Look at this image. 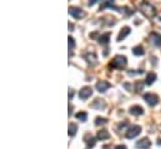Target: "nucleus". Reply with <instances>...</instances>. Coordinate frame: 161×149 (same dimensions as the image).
<instances>
[{
	"mask_svg": "<svg viewBox=\"0 0 161 149\" xmlns=\"http://www.w3.org/2000/svg\"><path fill=\"white\" fill-rule=\"evenodd\" d=\"M141 13L144 14L146 18H149V19H151V18H154V16L156 15L155 8H154V6H152L151 4H149V3L141 4Z\"/></svg>",
	"mask_w": 161,
	"mask_h": 149,
	"instance_id": "f257e3e1",
	"label": "nucleus"
},
{
	"mask_svg": "<svg viewBox=\"0 0 161 149\" xmlns=\"http://www.w3.org/2000/svg\"><path fill=\"white\" fill-rule=\"evenodd\" d=\"M126 64H128V60L124 55H116L113 60V63L110 64V67L111 68H125Z\"/></svg>",
	"mask_w": 161,
	"mask_h": 149,
	"instance_id": "f03ea898",
	"label": "nucleus"
},
{
	"mask_svg": "<svg viewBox=\"0 0 161 149\" xmlns=\"http://www.w3.org/2000/svg\"><path fill=\"white\" fill-rule=\"evenodd\" d=\"M140 132H141V127L140 125H132L131 128H129V130L126 132V134H125V137H126L128 139H132V138H135L137 137Z\"/></svg>",
	"mask_w": 161,
	"mask_h": 149,
	"instance_id": "7ed1b4c3",
	"label": "nucleus"
},
{
	"mask_svg": "<svg viewBox=\"0 0 161 149\" xmlns=\"http://www.w3.org/2000/svg\"><path fill=\"white\" fill-rule=\"evenodd\" d=\"M144 99H145V102H148V104L151 105V106L156 105V104L159 103V98H157V95L152 94V93H146V94H144Z\"/></svg>",
	"mask_w": 161,
	"mask_h": 149,
	"instance_id": "20e7f679",
	"label": "nucleus"
},
{
	"mask_svg": "<svg viewBox=\"0 0 161 149\" xmlns=\"http://www.w3.org/2000/svg\"><path fill=\"white\" fill-rule=\"evenodd\" d=\"M69 13H70V15H73L75 19H81L85 14H84V11L79 8H75V6H73V8H70L69 9Z\"/></svg>",
	"mask_w": 161,
	"mask_h": 149,
	"instance_id": "39448f33",
	"label": "nucleus"
},
{
	"mask_svg": "<svg viewBox=\"0 0 161 149\" xmlns=\"http://www.w3.org/2000/svg\"><path fill=\"white\" fill-rule=\"evenodd\" d=\"M91 94H93V89L90 87H85V88H82L80 90L79 97H80V99H82V100H85V99H88Z\"/></svg>",
	"mask_w": 161,
	"mask_h": 149,
	"instance_id": "423d86ee",
	"label": "nucleus"
},
{
	"mask_svg": "<svg viewBox=\"0 0 161 149\" xmlns=\"http://www.w3.org/2000/svg\"><path fill=\"white\" fill-rule=\"evenodd\" d=\"M151 145V142L148 139V138H142V139H140L136 142V148H140V149H146V148H149Z\"/></svg>",
	"mask_w": 161,
	"mask_h": 149,
	"instance_id": "0eeeda50",
	"label": "nucleus"
},
{
	"mask_svg": "<svg viewBox=\"0 0 161 149\" xmlns=\"http://www.w3.org/2000/svg\"><path fill=\"white\" fill-rule=\"evenodd\" d=\"M110 87H111V85H110V83H108V82H97V83H96V89H97V91H100V93H104V91H106Z\"/></svg>",
	"mask_w": 161,
	"mask_h": 149,
	"instance_id": "6e6552de",
	"label": "nucleus"
},
{
	"mask_svg": "<svg viewBox=\"0 0 161 149\" xmlns=\"http://www.w3.org/2000/svg\"><path fill=\"white\" fill-rule=\"evenodd\" d=\"M150 40H151V43L155 46H160L161 45V35L157 34V33H152L150 35Z\"/></svg>",
	"mask_w": 161,
	"mask_h": 149,
	"instance_id": "1a4fd4ad",
	"label": "nucleus"
},
{
	"mask_svg": "<svg viewBox=\"0 0 161 149\" xmlns=\"http://www.w3.org/2000/svg\"><path fill=\"white\" fill-rule=\"evenodd\" d=\"M130 113L132 115H142L144 114V108L142 106H140V105H134V106H131L130 108Z\"/></svg>",
	"mask_w": 161,
	"mask_h": 149,
	"instance_id": "9d476101",
	"label": "nucleus"
},
{
	"mask_svg": "<svg viewBox=\"0 0 161 149\" xmlns=\"http://www.w3.org/2000/svg\"><path fill=\"white\" fill-rule=\"evenodd\" d=\"M130 31H131V29L129 26H125V28H122V29L120 30V34H119V37H117V41H121L122 39H125L128 37V35L130 34Z\"/></svg>",
	"mask_w": 161,
	"mask_h": 149,
	"instance_id": "9b49d317",
	"label": "nucleus"
},
{
	"mask_svg": "<svg viewBox=\"0 0 161 149\" xmlns=\"http://www.w3.org/2000/svg\"><path fill=\"white\" fill-rule=\"evenodd\" d=\"M110 138V134L108 130H100L99 133H97V139L99 140H106Z\"/></svg>",
	"mask_w": 161,
	"mask_h": 149,
	"instance_id": "f8f14e48",
	"label": "nucleus"
},
{
	"mask_svg": "<svg viewBox=\"0 0 161 149\" xmlns=\"http://www.w3.org/2000/svg\"><path fill=\"white\" fill-rule=\"evenodd\" d=\"M91 106L95 109H102V108H105V103H104V100H101V99H96V100L91 104Z\"/></svg>",
	"mask_w": 161,
	"mask_h": 149,
	"instance_id": "ddd939ff",
	"label": "nucleus"
},
{
	"mask_svg": "<svg viewBox=\"0 0 161 149\" xmlns=\"http://www.w3.org/2000/svg\"><path fill=\"white\" fill-rule=\"evenodd\" d=\"M155 80H156V74L151 72V73L148 74V76H146V80H145V82H146V84H148V85H151Z\"/></svg>",
	"mask_w": 161,
	"mask_h": 149,
	"instance_id": "4468645a",
	"label": "nucleus"
},
{
	"mask_svg": "<svg viewBox=\"0 0 161 149\" xmlns=\"http://www.w3.org/2000/svg\"><path fill=\"white\" fill-rule=\"evenodd\" d=\"M85 59L90 63V64H96V55L93 54V53H88L85 55Z\"/></svg>",
	"mask_w": 161,
	"mask_h": 149,
	"instance_id": "2eb2a0df",
	"label": "nucleus"
},
{
	"mask_svg": "<svg viewBox=\"0 0 161 149\" xmlns=\"http://www.w3.org/2000/svg\"><path fill=\"white\" fill-rule=\"evenodd\" d=\"M109 39H110V33L102 34L101 37L99 38V43H100V44H108V43H109Z\"/></svg>",
	"mask_w": 161,
	"mask_h": 149,
	"instance_id": "dca6fc26",
	"label": "nucleus"
},
{
	"mask_svg": "<svg viewBox=\"0 0 161 149\" xmlns=\"http://www.w3.org/2000/svg\"><path fill=\"white\" fill-rule=\"evenodd\" d=\"M132 53H134L136 56H140V55H144V48L141 45H139V46H135L134 49H132Z\"/></svg>",
	"mask_w": 161,
	"mask_h": 149,
	"instance_id": "f3484780",
	"label": "nucleus"
},
{
	"mask_svg": "<svg viewBox=\"0 0 161 149\" xmlns=\"http://www.w3.org/2000/svg\"><path fill=\"white\" fill-rule=\"evenodd\" d=\"M76 129H78L76 124H69V136H75Z\"/></svg>",
	"mask_w": 161,
	"mask_h": 149,
	"instance_id": "a211bd4d",
	"label": "nucleus"
},
{
	"mask_svg": "<svg viewBox=\"0 0 161 149\" xmlns=\"http://www.w3.org/2000/svg\"><path fill=\"white\" fill-rule=\"evenodd\" d=\"M76 118H78L79 120H81V122H85L86 118H88V114H86L85 112H82V113H78V114H76Z\"/></svg>",
	"mask_w": 161,
	"mask_h": 149,
	"instance_id": "6ab92c4d",
	"label": "nucleus"
},
{
	"mask_svg": "<svg viewBox=\"0 0 161 149\" xmlns=\"http://www.w3.org/2000/svg\"><path fill=\"white\" fill-rule=\"evenodd\" d=\"M106 122H108V120L105 119V118H101V117H97V118L95 119V124H96V125H101V124H105Z\"/></svg>",
	"mask_w": 161,
	"mask_h": 149,
	"instance_id": "aec40b11",
	"label": "nucleus"
},
{
	"mask_svg": "<svg viewBox=\"0 0 161 149\" xmlns=\"http://www.w3.org/2000/svg\"><path fill=\"white\" fill-rule=\"evenodd\" d=\"M74 46H75V40L71 37H69V50H71V48Z\"/></svg>",
	"mask_w": 161,
	"mask_h": 149,
	"instance_id": "412c9836",
	"label": "nucleus"
},
{
	"mask_svg": "<svg viewBox=\"0 0 161 149\" xmlns=\"http://www.w3.org/2000/svg\"><path fill=\"white\" fill-rule=\"evenodd\" d=\"M88 145H89V148H90V147H94V145H95V138H93V137L90 138V139L88 140Z\"/></svg>",
	"mask_w": 161,
	"mask_h": 149,
	"instance_id": "4be33fe9",
	"label": "nucleus"
},
{
	"mask_svg": "<svg viewBox=\"0 0 161 149\" xmlns=\"http://www.w3.org/2000/svg\"><path fill=\"white\" fill-rule=\"evenodd\" d=\"M144 88V84L141 83V82H139V83H136V90L137 91H140V90H141Z\"/></svg>",
	"mask_w": 161,
	"mask_h": 149,
	"instance_id": "5701e85b",
	"label": "nucleus"
},
{
	"mask_svg": "<svg viewBox=\"0 0 161 149\" xmlns=\"http://www.w3.org/2000/svg\"><path fill=\"white\" fill-rule=\"evenodd\" d=\"M115 149H126V147L121 144V145H116V147H115Z\"/></svg>",
	"mask_w": 161,
	"mask_h": 149,
	"instance_id": "b1692460",
	"label": "nucleus"
},
{
	"mask_svg": "<svg viewBox=\"0 0 161 149\" xmlns=\"http://www.w3.org/2000/svg\"><path fill=\"white\" fill-rule=\"evenodd\" d=\"M71 97H74V91L70 90V93H69V100H70V99H71Z\"/></svg>",
	"mask_w": 161,
	"mask_h": 149,
	"instance_id": "393cba45",
	"label": "nucleus"
},
{
	"mask_svg": "<svg viewBox=\"0 0 161 149\" xmlns=\"http://www.w3.org/2000/svg\"><path fill=\"white\" fill-rule=\"evenodd\" d=\"M96 1H97V0H93V1H90V4H89V5H94Z\"/></svg>",
	"mask_w": 161,
	"mask_h": 149,
	"instance_id": "a878e982",
	"label": "nucleus"
},
{
	"mask_svg": "<svg viewBox=\"0 0 161 149\" xmlns=\"http://www.w3.org/2000/svg\"><path fill=\"white\" fill-rule=\"evenodd\" d=\"M160 21H161V18H160Z\"/></svg>",
	"mask_w": 161,
	"mask_h": 149,
	"instance_id": "bb28decb",
	"label": "nucleus"
}]
</instances>
